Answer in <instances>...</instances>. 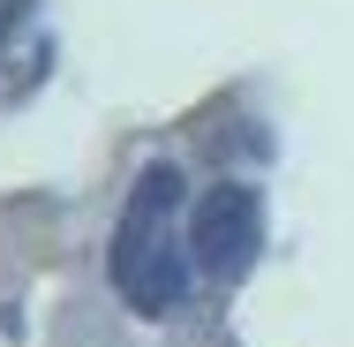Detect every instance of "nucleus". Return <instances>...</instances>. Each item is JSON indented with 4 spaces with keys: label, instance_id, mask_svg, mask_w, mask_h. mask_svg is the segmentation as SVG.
<instances>
[{
    "label": "nucleus",
    "instance_id": "obj_1",
    "mask_svg": "<svg viewBox=\"0 0 354 347\" xmlns=\"http://www.w3.org/2000/svg\"><path fill=\"white\" fill-rule=\"evenodd\" d=\"M181 204H189V181L174 159H151L129 189V204L113 219V249H106V272L129 294L136 317H174L181 294H189V234H181Z\"/></svg>",
    "mask_w": 354,
    "mask_h": 347
},
{
    "label": "nucleus",
    "instance_id": "obj_2",
    "mask_svg": "<svg viewBox=\"0 0 354 347\" xmlns=\"http://www.w3.org/2000/svg\"><path fill=\"white\" fill-rule=\"evenodd\" d=\"M189 257H196V272L204 279H249L257 272V249H264V197L249 189V181H218L196 197L189 211Z\"/></svg>",
    "mask_w": 354,
    "mask_h": 347
},
{
    "label": "nucleus",
    "instance_id": "obj_3",
    "mask_svg": "<svg viewBox=\"0 0 354 347\" xmlns=\"http://www.w3.org/2000/svg\"><path fill=\"white\" fill-rule=\"evenodd\" d=\"M30 8H38V0H0V53H8V38L30 23Z\"/></svg>",
    "mask_w": 354,
    "mask_h": 347
}]
</instances>
